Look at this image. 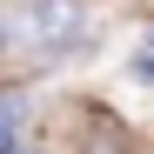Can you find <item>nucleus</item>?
<instances>
[{"label": "nucleus", "mask_w": 154, "mask_h": 154, "mask_svg": "<svg viewBox=\"0 0 154 154\" xmlns=\"http://www.w3.org/2000/svg\"><path fill=\"white\" fill-rule=\"evenodd\" d=\"M20 34L34 47H47V54H67V47L87 34V14H81V0H34L27 20H20Z\"/></svg>", "instance_id": "nucleus-1"}, {"label": "nucleus", "mask_w": 154, "mask_h": 154, "mask_svg": "<svg viewBox=\"0 0 154 154\" xmlns=\"http://www.w3.org/2000/svg\"><path fill=\"white\" fill-rule=\"evenodd\" d=\"M7 40H14V27H7V20H0V54H7Z\"/></svg>", "instance_id": "nucleus-2"}]
</instances>
